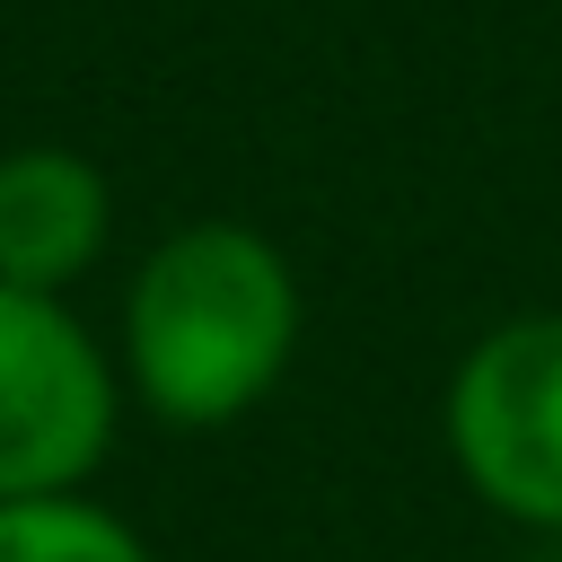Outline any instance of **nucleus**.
Segmentation results:
<instances>
[{"mask_svg":"<svg viewBox=\"0 0 562 562\" xmlns=\"http://www.w3.org/2000/svg\"><path fill=\"white\" fill-rule=\"evenodd\" d=\"M299 351V272L246 220L167 228L123 290V386L176 422L220 430L255 413Z\"/></svg>","mask_w":562,"mask_h":562,"instance_id":"f257e3e1","label":"nucleus"},{"mask_svg":"<svg viewBox=\"0 0 562 562\" xmlns=\"http://www.w3.org/2000/svg\"><path fill=\"white\" fill-rule=\"evenodd\" d=\"M457 483L527 527L562 536V307H518L465 342L439 395Z\"/></svg>","mask_w":562,"mask_h":562,"instance_id":"f03ea898","label":"nucleus"},{"mask_svg":"<svg viewBox=\"0 0 562 562\" xmlns=\"http://www.w3.org/2000/svg\"><path fill=\"white\" fill-rule=\"evenodd\" d=\"M123 386L105 342L44 290L0 281V501H61L114 448Z\"/></svg>","mask_w":562,"mask_h":562,"instance_id":"7ed1b4c3","label":"nucleus"},{"mask_svg":"<svg viewBox=\"0 0 562 562\" xmlns=\"http://www.w3.org/2000/svg\"><path fill=\"white\" fill-rule=\"evenodd\" d=\"M114 228V193L97 176V158L61 149V140H26L0 149V281L9 290H44L61 299Z\"/></svg>","mask_w":562,"mask_h":562,"instance_id":"20e7f679","label":"nucleus"},{"mask_svg":"<svg viewBox=\"0 0 562 562\" xmlns=\"http://www.w3.org/2000/svg\"><path fill=\"white\" fill-rule=\"evenodd\" d=\"M0 562H158V553L88 492H61V501H0Z\"/></svg>","mask_w":562,"mask_h":562,"instance_id":"39448f33","label":"nucleus"}]
</instances>
